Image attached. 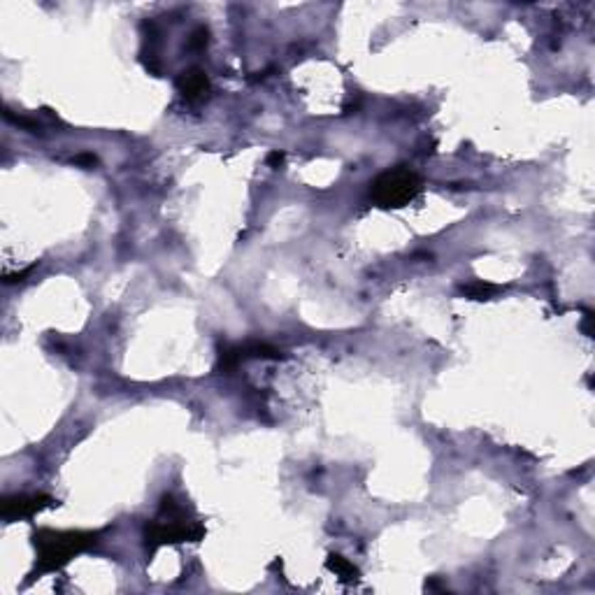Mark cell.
<instances>
[{
	"label": "cell",
	"instance_id": "6da1fadb",
	"mask_svg": "<svg viewBox=\"0 0 595 595\" xmlns=\"http://www.w3.org/2000/svg\"><path fill=\"white\" fill-rule=\"evenodd\" d=\"M98 537H100V530H49V528L38 530L33 535L36 567L31 572V579L63 570L75 556L96 547Z\"/></svg>",
	"mask_w": 595,
	"mask_h": 595
},
{
	"label": "cell",
	"instance_id": "7a4b0ae2",
	"mask_svg": "<svg viewBox=\"0 0 595 595\" xmlns=\"http://www.w3.org/2000/svg\"><path fill=\"white\" fill-rule=\"evenodd\" d=\"M205 537V525L191 521L186 512L172 495L161 498L159 516L144 525V547L149 554H156L166 545H182V542H200Z\"/></svg>",
	"mask_w": 595,
	"mask_h": 595
},
{
	"label": "cell",
	"instance_id": "3957f363",
	"mask_svg": "<svg viewBox=\"0 0 595 595\" xmlns=\"http://www.w3.org/2000/svg\"><path fill=\"white\" fill-rule=\"evenodd\" d=\"M421 193V177L407 166L384 170L370 182V198L384 210H400Z\"/></svg>",
	"mask_w": 595,
	"mask_h": 595
},
{
	"label": "cell",
	"instance_id": "277c9868",
	"mask_svg": "<svg viewBox=\"0 0 595 595\" xmlns=\"http://www.w3.org/2000/svg\"><path fill=\"white\" fill-rule=\"evenodd\" d=\"M58 505V500H54L49 493H16L5 498L3 503V519L7 523L19 521V519H33L36 514H40L47 507Z\"/></svg>",
	"mask_w": 595,
	"mask_h": 595
},
{
	"label": "cell",
	"instance_id": "5b68a950",
	"mask_svg": "<svg viewBox=\"0 0 595 595\" xmlns=\"http://www.w3.org/2000/svg\"><path fill=\"white\" fill-rule=\"evenodd\" d=\"M175 84H177V91L188 102H200L210 96V77L200 68H188V70H184L177 77Z\"/></svg>",
	"mask_w": 595,
	"mask_h": 595
},
{
	"label": "cell",
	"instance_id": "8992f818",
	"mask_svg": "<svg viewBox=\"0 0 595 595\" xmlns=\"http://www.w3.org/2000/svg\"><path fill=\"white\" fill-rule=\"evenodd\" d=\"M326 567L335 574V577H340L342 581H358L360 579V572H358V567L351 563V560H347L344 556L340 554H331L328 560H326Z\"/></svg>",
	"mask_w": 595,
	"mask_h": 595
},
{
	"label": "cell",
	"instance_id": "52a82bcc",
	"mask_svg": "<svg viewBox=\"0 0 595 595\" xmlns=\"http://www.w3.org/2000/svg\"><path fill=\"white\" fill-rule=\"evenodd\" d=\"M240 349H242L245 358H263V360L284 358V353L277 347H272V344H267V342H245V344H240Z\"/></svg>",
	"mask_w": 595,
	"mask_h": 595
},
{
	"label": "cell",
	"instance_id": "ba28073f",
	"mask_svg": "<svg viewBox=\"0 0 595 595\" xmlns=\"http://www.w3.org/2000/svg\"><path fill=\"white\" fill-rule=\"evenodd\" d=\"M245 360L242 356V349H240V344H223V347H219V363H217V370H221V372H226L230 375L232 370H235L240 363Z\"/></svg>",
	"mask_w": 595,
	"mask_h": 595
},
{
	"label": "cell",
	"instance_id": "9c48e42d",
	"mask_svg": "<svg viewBox=\"0 0 595 595\" xmlns=\"http://www.w3.org/2000/svg\"><path fill=\"white\" fill-rule=\"evenodd\" d=\"M461 291H463V296H468L472 300H486L498 291V286L488 282H470V284H463Z\"/></svg>",
	"mask_w": 595,
	"mask_h": 595
},
{
	"label": "cell",
	"instance_id": "30bf717a",
	"mask_svg": "<svg viewBox=\"0 0 595 595\" xmlns=\"http://www.w3.org/2000/svg\"><path fill=\"white\" fill-rule=\"evenodd\" d=\"M207 42H210V31H207L205 26H198V28L191 33V38H188L186 47L193 49V51H198V49H205Z\"/></svg>",
	"mask_w": 595,
	"mask_h": 595
},
{
	"label": "cell",
	"instance_id": "8fae6325",
	"mask_svg": "<svg viewBox=\"0 0 595 595\" xmlns=\"http://www.w3.org/2000/svg\"><path fill=\"white\" fill-rule=\"evenodd\" d=\"M31 272H33V265H31V267H26V270H21V272H14V274H5V284H16V282H23L26 277H28Z\"/></svg>",
	"mask_w": 595,
	"mask_h": 595
},
{
	"label": "cell",
	"instance_id": "7c38bea8",
	"mask_svg": "<svg viewBox=\"0 0 595 595\" xmlns=\"http://www.w3.org/2000/svg\"><path fill=\"white\" fill-rule=\"evenodd\" d=\"M282 161H284V154L282 151H272L270 156H267V166H279Z\"/></svg>",
	"mask_w": 595,
	"mask_h": 595
}]
</instances>
